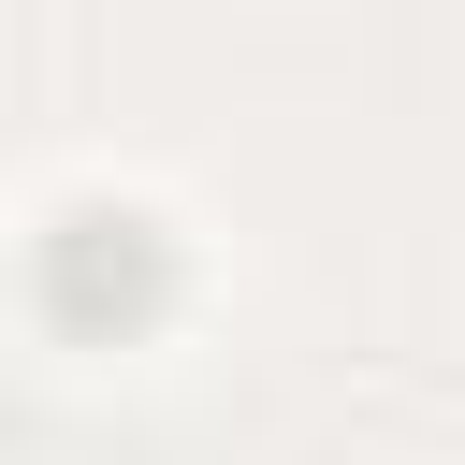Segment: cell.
<instances>
[{"mask_svg": "<svg viewBox=\"0 0 465 465\" xmlns=\"http://www.w3.org/2000/svg\"><path fill=\"white\" fill-rule=\"evenodd\" d=\"M160 232L131 218V203H87L73 232H58V262H44V291H58V320H145L160 305Z\"/></svg>", "mask_w": 465, "mask_h": 465, "instance_id": "6da1fadb", "label": "cell"}]
</instances>
